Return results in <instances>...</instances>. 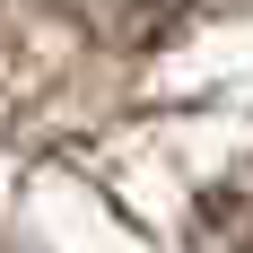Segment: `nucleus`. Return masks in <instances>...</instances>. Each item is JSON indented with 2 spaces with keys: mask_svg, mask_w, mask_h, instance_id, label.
Wrapping results in <instances>:
<instances>
[{
  "mask_svg": "<svg viewBox=\"0 0 253 253\" xmlns=\"http://www.w3.org/2000/svg\"><path fill=\"white\" fill-rule=\"evenodd\" d=\"M96 44H114V52H149V44H166L183 26V9L192 0H61Z\"/></svg>",
  "mask_w": 253,
  "mask_h": 253,
  "instance_id": "f257e3e1",
  "label": "nucleus"
},
{
  "mask_svg": "<svg viewBox=\"0 0 253 253\" xmlns=\"http://www.w3.org/2000/svg\"><path fill=\"white\" fill-rule=\"evenodd\" d=\"M192 236H201V253H253V157L192 201Z\"/></svg>",
  "mask_w": 253,
  "mask_h": 253,
  "instance_id": "f03ea898",
  "label": "nucleus"
}]
</instances>
